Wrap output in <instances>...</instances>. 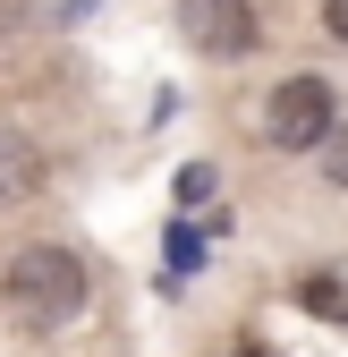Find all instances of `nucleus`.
<instances>
[{
	"mask_svg": "<svg viewBox=\"0 0 348 357\" xmlns=\"http://www.w3.org/2000/svg\"><path fill=\"white\" fill-rule=\"evenodd\" d=\"M230 357H264V349H255V340H246V349H230Z\"/></svg>",
	"mask_w": 348,
	"mask_h": 357,
	"instance_id": "nucleus-10",
	"label": "nucleus"
},
{
	"mask_svg": "<svg viewBox=\"0 0 348 357\" xmlns=\"http://www.w3.org/2000/svg\"><path fill=\"white\" fill-rule=\"evenodd\" d=\"M0 43H9V17H0Z\"/></svg>",
	"mask_w": 348,
	"mask_h": 357,
	"instance_id": "nucleus-11",
	"label": "nucleus"
},
{
	"mask_svg": "<svg viewBox=\"0 0 348 357\" xmlns=\"http://www.w3.org/2000/svg\"><path fill=\"white\" fill-rule=\"evenodd\" d=\"M170 264H179V273H196V264H204V238H196V230H170Z\"/></svg>",
	"mask_w": 348,
	"mask_h": 357,
	"instance_id": "nucleus-7",
	"label": "nucleus"
},
{
	"mask_svg": "<svg viewBox=\"0 0 348 357\" xmlns=\"http://www.w3.org/2000/svg\"><path fill=\"white\" fill-rule=\"evenodd\" d=\"M85 264L68 255V247H17L9 264H0V306L26 324V332H60V324H77L85 315Z\"/></svg>",
	"mask_w": 348,
	"mask_h": 357,
	"instance_id": "nucleus-1",
	"label": "nucleus"
},
{
	"mask_svg": "<svg viewBox=\"0 0 348 357\" xmlns=\"http://www.w3.org/2000/svg\"><path fill=\"white\" fill-rule=\"evenodd\" d=\"M297 306H315L323 324H348V281H340V273H315V281H297Z\"/></svg>",
	"mask_w": 348,
	"mask_h": 357,
	"instance_id": "nucleus-5",
	"label": "nucleus"
},
{
	"mask_svg": "<svg viewBox=\"0 0 348 357\" xmlns=\"http://www.w3.org/2000/svg\"><path fill=\"white\" fill-rule=\"evenodd\" d=\"M323 178L348 188V128H323Z\"/></svg>",
	"mask_w": 348,
	"mask_h": 357,
	"instance_id": "nucleus-6",
	"label": "nucleus"
},
{
	"mask_svg": "<svg viewBox=\"0 0 348 357\" xmlns=\"http://www.w3.org/2000/svg\"><path fill=\"white\" fill-rule=\"evenodd\" d=\"M323 128H331V85L323 77H280L272 102H264V145L306 153V145H323Z\"/></svg>",
	"mask_w": 348,
	"mask_h": 357,
	"instance_id": "nucleus-2",
	"label": "nucleus"
},
{
	"mask_svg": "<svg viewBox=\"0 0 348 357\" xmlns=\"http://www.w3.org/2000/svg\"><path fill=\"white\" fill-rule=\"evenodd\" d=\"M34 170H42V162H34V145L0 128V204H17V196L34 188Z\"/></svg>",
	"mask_w": 348,
	"mask_h": 357,
	"instance_id": "nucleus-4",
	"label": "nucleus"
},
{
	"mask_svg": "<svg viewBox=\"0 0 348 357\" xmlns=\"http://www.w3.org/2000/svg\"><path fill=\"white\" fill-rule=\"evenodd\" d=\"M179 34H187V52H204V60H246L264 26H255L246 0H179Z\"/></svg>",
	"mask_w": 348,
	"mask_h": 357,
	"instance_id": "nucleus-3",
	"label": "nucleus"
},
{
	"mask_svg": "<svg viewBox=\"0 0 348 357\" xmlns=\"http://www.w3.org/2000/svg\"><path fill=\"white\" fill-rule=\"evenodd\" d=\"M204 196H212V170L187 162V170H179V204H204Z\"/></svg>",
	"mask_w": 348,
	"mask_h": 357,
	"instance_id": "nucleus-8",
	"label": "nucleus"
},
{
	"mask_svg": "<svg viewBox=\"0 0 348 357\" xmlns=\"http://www.w3.org/2000/svg\"><path fill=\"white\" fill-rule=\"evenodd\" d=\"M323 26H331V43H348V0H323Z\"/></svg>",
	"mask_w": 348,
	"mask_h": 357,
	"instance_id": "nucleus-9",
	"label": "nucleus"
}]
</instances>
